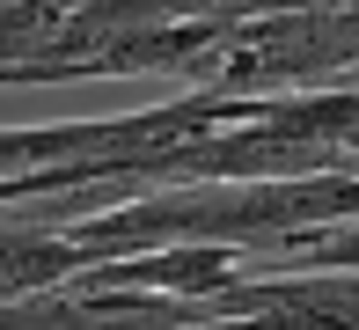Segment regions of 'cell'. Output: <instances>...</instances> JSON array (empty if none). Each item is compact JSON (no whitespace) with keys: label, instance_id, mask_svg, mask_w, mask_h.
Returning <instances> with one entry per match:
<instances>
[{"label":"cell","instance_id":"obj_2","mask_svg":"<svg viewBox=\"0 0 359 330\" xmlns=\"http://www.w3.org/2000/svg\"><path fill=\"white\" fill-rule=\"evenodd\" d=\"M352 81H359V74H352Z\"/></svg>","mask_w":359,"mask_h":330},{"label":"cell","instance_id":"obj_1","mask_svg":"<svg viewBox=\"0 0 359 330\" xmlns=\"http://www.w3.org/2000/svg\"><path fill=\"white\" fill-rule=\"evenodd\" d=\"M352 74H359V8H257V15H227L198 88L316 95Z\"/></svg>","mask_w":359,"mask_h":330}]
</instances>
